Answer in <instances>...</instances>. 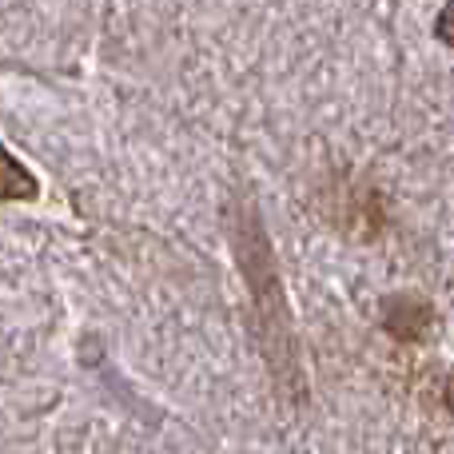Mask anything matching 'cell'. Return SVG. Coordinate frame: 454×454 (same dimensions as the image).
Listing matches in <instances>:
<instances>
[{
  "instance_id": "2",
  "label": "cell",
  "mask_w": 454,
  "mask_h": 454,
  "mask_svg": "<svg viewBox=\"0 0 454 454\" xmlns=\"http://www.w3.org/2000/svg\"><path fill=\"white\" fill-rule=\"evenodd\" d=\"M434 36H439L442 44H450V48H454V0H450V4L439 12V24H434Z\"/></svg>"
},
{
  "instance_id": "3",
  "label": "cell",
  "mask_w": 454,
  "mask_h": 454,
  "mask_svg": "<svg viewBox=\"0 0 454 454\" xmlns=\"http://www.w3.org/2000/svg\"><path fill=\"white\" fill-rule=\"evenodd\" d=\"M447 407H450V415H454V375H450V383H447Z\"/></svg>"
},
{
  "instance_id": "1",
  "label": "cell",
  "mask_w": 454,
  "mask_h": 454,
  "mask_svg": "<svg viewBox=\"0 0 454 454\" xmlns=\"http://www.w3.org/2000/svg\"><path fill=\"white\" fill-rule=\"evenodd\" d=\"M32 196H36V176L20 160L8 156L4 144H0V200H32Z\"/></svg>"
}]
</instances>
